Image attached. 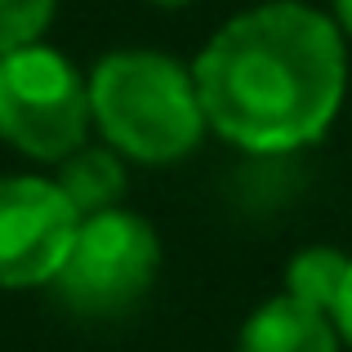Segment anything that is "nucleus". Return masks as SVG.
Masks as SVG:
<instances>
[{
  "mask_svg": "<svg viewBox=\"0 0 352 352\" xmlns=\"http://www.w3.org/2000/svg\"><path fill=\"white\" fill-rule=\"evenodd\" d=\"M192 80L219 138L250 156L299 152L344 107V32L303 0H263L210 36L192 63Z\"/></svg>",
  "mask_w": 352,
  "mask_h": 352,
  "instance_id": "nucleus-1",
  "label": "nucleus"
},
{
  "mask_svg": "<svg viewBox=\"0 0 352 352\" xmlns=\"http://www.w3.org/2000/svg\"><path fill=\"white\" fill-rule=\"evenodd\" d=\"M89 116L107 147L138 165H174L197 152L206 112L192 67L156 50H116L89 72Z\"/></svg>",
  "mask_w": 352,
  "mask_h": 352,
  "instance_id": "nucleus-2",
  "label": "nucleus"
},
{
  "mask_svg": "<svg viewBox=\"0 0 352 352\" xmlns=\"http://www.w3.org/2000/svg\"><path fill=\"white\" fill-rule=\"evenodd\" d=\"M89 76L50 45L0 54V138L27 161H67L89 138Z\"/></svg>",
  "mask_w": 352,
  "mask_h": 352,
  "instance_id": "nucleus-3",
  "label": "nucleus"
},
{
  "mask_svg": "<svg viewBox=\"0 0 352 352\" xmlns=\"http://www.w3.org/2000/svg\"><path fill=\"white\" fill-rule=\"evenodd\" d=\"M161 272V236L134 210H98L76 228L54 290L80 317H116L129 312Z\"/></svg>",
  "mask_w": 352,
  "mask_h": 352,
  "instance_id": "nucleus-4",
  "label": "nucleus"
},
{
  "mask_svg": "<svg viewBox=\"0 0 352 352\" xmlns=\"http://www.w3.org/2000/svg\"><path fill=\"white\" fill-rule=\"evenodd\" d=\"M80 214L63 188L41 174H5L0 179V290H36L54 285Z\"/></svg>",
  "mask_w": 352,
  "mask_h": 352,
  "instance_id": "nucleus-5",
  "label": "nucleus"
},
{
  "mask_svg": "<svg viewBox=\"0 0 352 352\" xmlns=\"http://www.w3.org/2000/svg\"><path fill=\"white\" fill-rule=\"evenodd\" d=\"M339 326L330 312L308 308L290 294H272L245 317L236 352H339Z\"/></svg>",
  "mask_w": 352,
  "mask_h": 352,
  "instance_id": "nucleus-6",
  "label": "nucleus"
},
{
  "mask_svg": "<svg viewBox=\"0 0 352 352\" xmlns=\"http://www.w3.org/2000/svg\"><path fill=\"white\" fill-rule=\"evenodd\" d=\"M63 197L76 206V214H98V210H112L125 197V165H120L116 147H76L67 161H58V179Z\"/></svg>",
  "mask_w": 352,
  "mask_h": 352,
  "instance_id": "nucleus-7",
  "label": "nucleus"
},
{
  "mask_svg": "<svg viewBox=\"0 0 352 352\" xmlns=\"http://www.w3.org/2000/svg\"><path fill=\"white\" fill-rule=\"evenodd\" d=\"M348 263L352 258L335 245H303L299 254L290 258V267H285V294L308 303V308L335 312L344 276H348Z\"/></svg>",
  "mask_w": 352,
  "mask_h": 352,
  "instance_id": "nucleus-8",
  "label": "nucleus"
},
{
  "mask_svg": "<svg viewBox=\"0 0 352 352\" xmlns=\"http://www.w3.org/2000/svg\"><path fill=\"white\" fill-rule=\"evenodd\" d=\"M58 0H0V54L36 45L54 23Z\"/></svg>",
  "mask_w": 352,
  "mask_h": 352,
  "instance_id": "nucleus-9",
  "label": "nucleus"
},
{
  "mask_svg": "<svg viewBox=\"0 0 352 352\" xmlns=\"http://www.w3.org/2000/svg\"><path fill=\"white\" fill-rule=\"evenodd\" d=\"M335 326H339V339L352 348V263H348V276H344V290H339V303H335Z\"/></svg>",
  "mask_w": 352,
  "mask_h": 352,
  "instance_id": "nucleus-10",
  "label": "nucleus"
},
{
  "mask_svg": "<svg viewBox=\"0 0 352 352\" xmlns=\"http://www.w3.org/2000/svg\"><path fill=\"white\" fill-rule=\"evenodd\" d=\"M330 18H335V27L352 41V0H330Z\"/></svg>",
  "mask_w": 352,
  "mask_h": 352,
  "instance_id": "nucleus-11",
  "label": "nucleus"
},
{
  "mask_svg": "<svg viewBox=\"0 0 352 352\" xmlns=\"http://www.w3.org/2000/svg\"><path fill=\"white\" fill-rule=\"evenodd\" d=\"M147 5H156V9H188L192 0H147Z\"/></svg>",
  "mask_w": 352,
  "mask_h": 352,
  "instance_id": "nucleus-12",
  "label": "nucleus"
}]
</instances>
